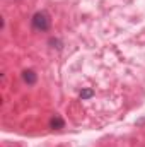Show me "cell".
I'll use <instances>...</instances> for the list:
<instances>
[{
	"label": "cell",
	"mask_w": 145,
	"mask_h": 147,
	"mask_svg": "<svg viewBox=\"0 0 145 147\" xmlns=\"http://www.w3.org/2000/svg\"><path fill=\"white\" fill-rule=\"evenodd\" d=\"M31 24L36 31H48L51 28V17L48 12L41 10V12H36L31 19Z\"/></svg>",
	"instance_id": "1"
},
{
	"label": "cell",
	"mask_w": 145,
	"mask_h": 147,
	"mask_svg": "<svg viewBox=\"0 0 145 147\" xmlns=\"http://www.w3.org/2000/svg\"><path fill=\"white\" fill-rule=\"evenodd\" d=\"M50 127H51L53 130H60V128H63V127H65V121H63V118H62V116L55 115V116L50 120Z\"/></svg>",
	"instance_id": "3"
},
{
	"label": "cell",
	"mask_w": 145,
	"mask_h": 147,
	"mask_svg": "<svg viewBox=\"0 0 145 147\" xmlns=\"http://www.w3.org/2000/svg\"><path fill=\"white\" fill-rule=\"evenodd\" d=\"M22 80H24L28 86H34L36 80H38L36 72H34V70H24V72H22Z\"/></svg>",
	"instance_id": "2"
},
{
	"label": "cell",
	"mask_w": 145,
	"mask_h": 147,
	"mask_svg": "<svg viewBox=\"0 0 145 147\" xmlns=\"http://www.w3.org/2000/svg\"><path fill=\"white\" fill-rule=\"evenodd\" d=\"M92 96H94V91H92V89H82L80 94H79L80 99H91Z\"/></svg>",
	"instance_id": "4"
},
{
	"label": "cell",
	"mask_w": 145,
	"mask_h": 147,
	"mask_svg": "<svg viewBox=\"0 0 145 147\" xmlns=\"http://www.w3.org/2000/svg\"><path fill=\"white\" fill-rule=\"evenodd\" d=\"M50 45H53V48H56V50H62V43H60V39H56V38H51V39H50Z\"/></svg>",
	"instance_id": "5"
}]
</instances>
